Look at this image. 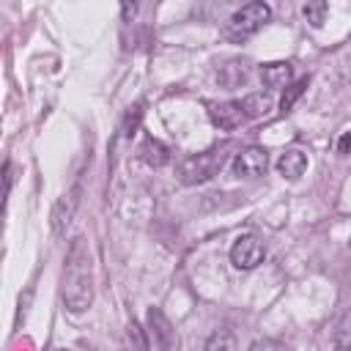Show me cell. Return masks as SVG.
Returning a JSON list of instances; mask_svg holds the SVG:
<instances>
[{"instance_id":"5bb4252c","label":"cell","mask_w":351,"mask_h":351,"mask_svg":"<svg viewBox=\"0 0 351 351\" xmlns=\"http://www.w3.org/2000/svg\"><path fill=\"white\" fill-rule=\"evenodd\" d=\"M307 85H310V80L307 77H302V80H296V82H291L288 88H285V93H282V99H280V112H288L293 104H296V99L307 90Z\"/></svg>"},{"instance_id":"8992f818","label":"cell","mask_w":351,"mask_h":351,"mask_svg":"<svg viewBox=\"0 0 351 351\" xmlns=\"http://www.w3.org/2000/svg\"><path fill=\"white\" fill-rule=\"evenodd\" d=\"M77 206H80V186H74L71 192H66V195H60V197L55 200L52 214H49V225H52V233H55L58 239H60V236L66 233V228L71 225Z\"/></svg>"},{"instance_id":"30bf717a","label":"cell","mask_w":351,"mask_h":351,"mask_svg":"<svg viewBox=\"0 0 351 351\" xmlns=\"http://www.w3.org/2000/svg\"><path fill=\"white\" fill-rule=\"evenodd\" d=\"M277 170H280V176H282V178L296 181V178L307 170V154H304V151H299V148L285 151V154L280 156V162H277Z\"/></svg>"},{"instance_id":"52a82bcc","label":"cell","mask_w":351,"mask_h":351,"mask_svg":"<svg viewBox=\"0 0 351 351\" xmlns=\"http://www.w3.org/2000/svg\"><path fill=\"white\" fill-rule=\"evenodd\" d=\"M208 118H211V123L217 129L230 132V129H239L241 126V121L247 118V112H244L241 101H219V104H211Z\"/></svg>"},{"instance_id":"7a4b0ae2","label":"cell","mask_w":351,"mask_h":351,"mask_svg":"<svg viewBox=\"0 0 351 351\" xmlns=\"http://www.w3.org/2000/svg\"><path fill=\"white\" fill-rule=\"evenodd\" d=\"M271 19V8L263 0H252L247 5H241L225 25V36L230 41H247L250 36H255L266 22Z\"/></svg>"},{"instance_id":"277c9868","label":"cell","mask_w":351,"mask_h":351,"mask_svg":"<svg viewBox=\"0 0 351 351\" xmlns=\"http://www.w3.org/2000/svg\"><path fill=\"white\" fill-rule=\"evenodd\" d=\"M263 258H266V250H263V244L258 241V236H252V233L239 236V239L233 241V247H230V263H233L236 269H241V271L255 269Z\"/></svg>"},{"instance_id":"d6986e66","label":"cell","mask_w":351,"mask_h":351,"mask_svg":"<svg viewBox=\"0 0 351 351\" xmlns=\"http://www.w3.org/2000/svg\"><path fill=\"white\" fill-rule=\"evenodd\" d=\"M337 151L340 154H348L351 156V132H346L340 140H337Z\"/></svg>"},{"instance_id":"ac0fdd59","label":"cell","mask_w":351,"mask_h":351,"mask_svg":"<svg viewBox=\"0 0 351 351\" xmlns=\"http://www.w3.org/2000/svg\"><path fill=\"white\" fill-rule=\"evenodd\" d=\"M140 332H143V329H140V326L132 321V326H129V340H134V346H137V348H145L148 343L143 340V335H140Z\"/></svg>"},{"instance_id":"ba28073f","label":"cell","mask_w":351,"mask_h":351,"mask_svg":"<svg viewBox=\"0 0 351 351\" xmlns=\"http://www.w3.org/2000/svg\"><path fill=\"white\" fill-rule=\"evenodd\" d=\"M148 326H151L148 332H151V337H154V346H159V348H173V346H176L173 326H170V321L165 318L162 310H156V307L148 310Z\"/></svg>"},{"instance_id":"4fadbf2b","label":"cell","mask_w":351,"mask_h":351,"mask_svg":"<svg viewBox=\"0 0 351 351\" xmlns=\"http://www.w3.org/2000/svg\"><path fill=\"white\" fill-rule=\"evenodd\" d=\"M302 14H304V19H307L313 27H321V25L326 22L329 5H326V0H304V5H302Z\"/></svg>"},{"instance_id":"9a60e30c","label":"cell","mask_w":351,"mask_h":351,"mask_svg":"<svg viewBox=\"0 0 351 351\" xmlns=\"http://www.w3.org/2000/svg\"><path fill=\"white\" fill-rule=\"evenodd\" d=\"M140 118H143V107H140V104H134V107H129V110H126V115H123V123H121V132H123V137H132V134H134V129H137Z\"/></svg>"},{"instance_id":"6da1fadb","label":"cell","mask_w":351,"mask_h":351,"mask_svg":"<svg viewBox=\"0 0 351 351\" xmlns=\"http://www.w3.org/2000/svg\"><path fill=\"white\" fill-rule=\"evenodd\" d=\"M63 304L69 313H85L93 302V263L82 236H77L69 247L63 266Z\"/></svg>"},{"instance_id":"7c38bea8","label":"cell","mask_w":351,"mask_h":351,"mask_svg":"<svg viewBox=\"0 0 351 351\" xmlns=\"http://www.w3.org/2000/svg\"><path fill=\"white\" fill-rule=\"evenodd\" d=\"M241 107H244L247 118H263L271 112V96L269 93H250L241 99Z\"/></svg>"},{"instance_id":"e0dca14e","label":"cell","mask_w":351,"mask_h":351,"mask_svg":"<svg viewBox=\"0 0 351 351\" xmlns=\"http://www.w3.org/2000/svg\"><path fill=\"white\" fill-rule=\"evenodd\" d=\"M137 8H140V0H121V19L132 22L137 16Z\"/></svg>"},{"instance_id":"9c48e42d","label":"cell","mask_w":351,"mask_h":351,"mask_svg":"<svg viewBox=\"0 0 351 351\" xmlns=\"http://www.w3.org/2000/svg\"><path fill=\"white\" fill-rule=\"evenodd\" d=\"M258 74H261L263 88H269V90L288 88V85H291V77H293L291 63H285V60H277V63H263Z\"/></svg>"},{"instance_id":"3957f363","label":"cell","mask_w":351,"mask_h":351,"mask_svg":"<svg viewBox=\"0 0 351 351\" xmlns=\"http://www.w3.org/2000/svg\"><path fill=\"white\" fill-rule=\"evenodd\" d=\"M228 154L219 151V148H211V151H203L197 156H189L178 165V181L181 184H203L208 178H214L222 165H225Z\"/></svg>"},{"instance_id":"5b68a950","label":"cell","mask_w":351,"mask_h":351,"mask_svg":"<svg viewBox=\"0 0 351 351\" xmlns=\"http://www.w3.org/2000/svg\"><path fill=\"white\" fill-rule=\"evenodd\" d=\"M269 167V154L266 148L261 145H250V148H241L236 156H233V173L239 178H255L261 173H266Z\"/></svg>"},{"instance_id":"8fae6325","label":"cell","mask_w":351,"mask_h":351,"mask_svg":"<svg viewBox=\"0 0 351 351\" xmlns=\"http://www.w3.org/2000/svg\"><path fill=\"white\" fill-rule=\"evenodd\" d=\"M137 154H140V159H143L145 165H151V167H165V165L170 162V148H167L165 143H159L156 137H145L143 145L137 148Z\"/></svg>"},{"instance_id":"2e32d148","label":"cell","mask_w":351,"mask_h":351,"mask_svg":"<svg viewBox=\"0 0 351 351\" xmlns=\"http://www.w3.org/2000/svg\"><path fill=\"white\" fill-rule=\"evenodd\" d=\"M340 348H348L351 346V313H346V318L340 321L337 326V340H335Z\"/></svg>"}]
</instances>
